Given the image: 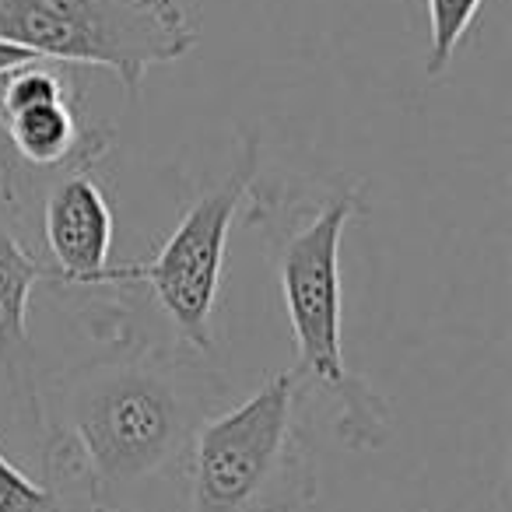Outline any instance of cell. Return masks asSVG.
<instances>
[{
    "instance_id": "cell-1",
    "label": "cell",
    "mask_w": 512,
    "mask_h": 512,
    "mask_svg": "<svg viewBox=\"0 0 512 512\" xmlns=\"http://www.w3.org/2000/svg\"><path fill=\"white\" fill-rule=\"evenodd\" d=\"M92 316L106 348L39 379L46 484L85 512H151L176 495L193 435L225 411L232 386L214 355L130 327L113 295Z\"/></svg>"
},
{
    "instance_id": "cell-2",
    "label": "cell",
    "mask_w": 512,
    "mask_h": 512,
    "mask_svg": "<svg viewBox=\"0 0 512 512\" xmlns=\"http://www.w3.org/2000/svg\"><path fill=\"white\" fill-rule=\"evenodd\" d=\"M242 221L260 235L278 278L281 306L295 341L292 376L302 393L330 407L337 439L355 453L390 439L393 411L344 358V228L369 218L362 186L341 179L253 183Z\"/></svg>"
},
{
    "instance_id": "cell-3",
    "label": "cell",
    "mask_w": 512,
    "mask_h": 512,
    "mask_svg": "<svg viewBox=\"0 0 512 512\" xmlns=\"http://www.w3.org/2000/svg\"><path fill=\"white\" fill-rule=\"evenodd\" d=\"M309 397L292 372L218 411L190 442L176 512H302L320 498Z\"/></svg>"
},
{
    "instance_id": "cell-4",
    "label": "cell",
    "mask_w": 512,
    "mask_h": 512,
    "mask_svg": "<svg viewBox=\"0 0 512 512\" xmlns=\"http://www.w3.org/2000/svg\"><path fill=\"white\" fill-rule=\"evenodd\" d=\"M260 134H239V151L228 172L200 190L186 204L183 218L169 232V239L155 253L127 264H113L102 274L95 292L148 295L151 309H158L169 323L172 344L197 355H214V316H218L221 271L225 249L232 235L235 214L246 207L253 183L260 179Z\"/></svg>"
},
{
    "instance_id": "cell-5",
    "label": "cell",
    "mask_w": 512,
    "mask_h": 512,
    "mask_svg": "<svg viewBox=\"0 0 512 512\" xmlns=\"http://www.w3.org/2000/svg\"><path fill=\"white\" fill-rule=\"evenodd\" d=\"M0 39L60 67L109 71L127 99L148 71L197 50V25L179 0H0Z\"/></svg>"
},
{
    "instance_id": "cell-6",
    "label": "cell",
    "mask_w": 512,
    "mask_h": 512,
    "mask_svg": "<svg viewBox=\"0 0 512 512\" xmlns=\"http://www.w3.org/2000/svg\"><path fill=\"white\" fill-rule=\"evenodd\" d=\"M113 144V130L88 116L71 67L32 60L0 74V172L15 190L71 165H102Z\"/></svg>"
},
{
    "instance_id": "cell-7",
    "label": "cell",
    "mask_w": 512,
    "mask_h": 512,
    "mask_svg": "<svg viewBox=\"0 0 512 512\" xmlns=\"http://www.w3.org/2000/svg\"><path fill=\"white\" fill-rule=\"evenodd\" d=\"M36 190V228L29 232L36 256L60 292L92 295L113 267V207L99 183V165H71L22 186L18 200Z\"/></svg>"
},
{
    "instance_id": "cell-8",
    "label": "cell",
    "mask_w": 512,
    "mask_h": 512,
    "mask_svg": "<svg viewBox=\"0 0 512 512\" xmlns=\"http://www.w3.org/2000/svg\"><path fill=\"white\" fill-rule=\"evenodd\" d=\"M39 285H50V271L36 256L22 204L0 176V372L8 379L18 421L32 428L39 421V376L29 309Z\"/></svg>"
},
{
    "instance_id": "cell-9",
    "label": "cell",
    "mask_w": 512,
    "mask_h": 512,
    "mask_svg": "<svg viewBox=\"0 0 512 512\" xmlns=\"http://www.w3.org/2000/svg\"><path fill=\"white\" fill-rule=\"evenodd\" d=\"M484 0H421L428 29V50H425V78L439 81L453 67L467 32L474 29L481 15Z\"/></svg>"
},
{
    "instance_id": "cell-10",
    "label": "cell",
    "mask_w": 512,
    "mask_h": 512,
    "mask_svg": "<svg viewBox=\"0 0 512 512\" xmlns=\"http://www.w3.org/2000/svg\"><path fill=\"white\" fill-rule=\"evenodd\" d=\"M0 512H71V502L53 484H36L0 449Z\"/></svg>"
},
{
    "instance_id": "cell-11",
    "label": "cell",
    "mask_w": 512,
    "mask_h": 512,
    "mask_svg": "<svg viewBox=\"0 0 512 512\" xmlns=\"http://www.w3.org/2000/svg\"><path fill=\"white\" fill-rule=\"evenodd\" d=\"M32 60H39L36 53H29V50H22V46L4 43V39H0V74H8V71H15V67L32 64Z\"/></svg>"
}]
</instances>
